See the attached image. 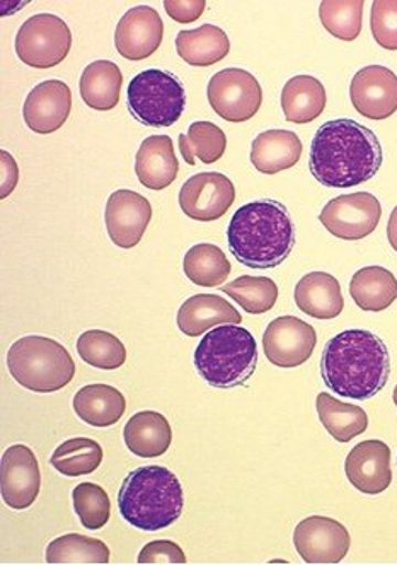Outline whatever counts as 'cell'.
<instances>
[{
	"instance_id": "cell-1",
	"label": "cell",
	"mask_w": 397,
	"mask_h": 565,
	"mask_svg": "<svg viewBox=\"0 0 397 565\" xmlns=\"http://www.w3.org/2000/svg\"><path fill=\"white\" fill-rule=\"evenodd\" d=\"M383 161L379 139L368 127L337 118L321 125L315 132L309 168L328 189H353L379 173Z\"/></svg>"
},
{
	"instance_id": "cell-2",
	"label": "cell",
	"mask_w": 397,
	"mask_h": 565,
	"mask_svg": "<svg viewBox=\"0 0 397 565\" xmlns=\"http://www.w3.org/2000/svg\"><path fill=\"white\" fill-rule=\"evenodd\" d=\"M321 376L324 385L343 398H374L386 388L390 376L386 343L362 328L337 333L324 348Z\"/></svg>"
},
{
	"instance_id": "cell-3",
	"label": "cell",
	"mask_w": 397,
	"mask_h": 565,
	"mask_svg": "<svg viewBox=\"0 0 397 565\" xmlns=\"http://www.w3.org/2000/svg\"><path fill=\"white\" fill-rule=\"evenodd\" d=\"M236 260L253 270H271L290 257L296 226L289 209L277 200H255L237 209L227 231Z\"/></svg>"
},
{
	"instance_id": "cell-4",
	"label": "cell",
	"mask_w": 397,
	"mask_h": 565,
	"mask_svg": "<svg viewBox=\"0 0 397 565\" xmlns=\"http://www.w3.org/2000/svg\"><path fill=\"white\" fill-rule=\"evenodd\" d=\"M118 508L124 520L137 530L161 532L183 514V487L165 467H140L124 480Z\"/></svg>"
},
{
	"instance_id": "cell-5",
	"label": "cell",
	"mask_w": 397,
	"mask_h": 565,
	"mask_svg": "<svg viewBox=\"0 0 397 565\" xmlns=\"http://www.w3.org/2000/svg\"><path fill=\"white\" fill-rule=\"evenodd\" d=\"M196 373L214 388L230 390L251 380L258 366V343L239 324H221L206 332L196 348Z\"/></svg>"
},
{
	"instance_id": "cell-6",
	"label": "cell",
	"mask_w": 397,
	"mask_h": 565,
	"mask_svg": "<svg viewBox=\"0 0 397 565\" xmlns=\"http://www.w3.org/2000/svg\"><path fill=\"white\" fill-rule=\"evenodd\" d=\"M8 367L15 383L34 393H55L74 380L71 352L49 337L15 340L8 352Z\"/></svg>"
},
{
	"instance_id": "cell-7",
	"label": "cell",
	"mask_w": 397,
	"mask_h": 565,
	"mask_svg": "<svg viewBox=\"0 0 397 565\" xmlns=\"http://www.w3.org/2000/svg\"><path fill=\"white\" fill-rule=\"evenodd\" d=\"M128 109L146 127L164 129L180 120L186 108V90L174 74L147 68L128 84Z\"/></svg>"
},
{
	"instance_id": "cell-8",
	"label": "cell",
	"mask_w": 397,
	"mask_h": 565,
	"mask_svg": "<svg viewBox=\"0 0 397 565\" xmlns=\"http://www.w3.org/2000/svg\"><path fill=\"white\" fill-rule=\"evenodd\" d=\"M14 46L23 64L34 68H52L67 58L72 31L58 15L36 14L19 28Z\"/></svg>"
},
{
	"instance_id": "cell-9",
	"label": "cell",
	"mask_w": 397,
	"mask_h": 565,
	"mask_svg": "<svg viewBox=\"0 0 397 565\" xmlns=\"http://www.w3.org/2000/svg\"><path fill=\"white\" fill-rule=\"evenodd\" d=\"M208 103L222 120L248 121L262 103L261 84L244 68H224L208 83Z\"/></svg>"
},
{
	"instance_id": "cell-10",
	"label": "cell",
	"mask_w": 397,
	"mask_h": 565,
	"mask_svg": "<svg viewBox=\"0 0 397 565\" xmlns=\"http://www.w3.org/2000/svg\"><path fill=\"white\" fill-rule=\"evenodd\" d=\"M383 207L377 196L368 192L348 193L324 205L319 221L336 238L358 242L377 230Z\"/></svg>"
},
{
	"instance_id": "cell-11",
	"label": "cell",
	"mask_w": 397,
	"mask_h": 565,
	"mask_svg": "<svg viewBox=\"0 0 397 565\" xmlns=\"http://www.w3.org/2000/svg\"><path fill=\"white\" fill-rule=\"evenodd\" d=\"M293 545L308 564H340L348 555L352 536L333 518L309 516L297 524Z\"/></svg>"
},
{
	"instance_id": "cell-12",
	"label": "cell",
	"mask_w": 397,
	"mask_h": 565,
	"mask_svg": "<svg viewBox=\"0 0 397 565\" xmlns=\"http://www.w3.org/2000/svg\"><path fill=\"white\" fill-rule=\"evenodd\" d=\"M318 343L312 324L297 317H280L271 321L262 335V351L277 367H299L311 359Z\"/></svg>"
},
{
	"instance_id": "cell-13",
	"label": "cell",
	"mask_w": 397,
	"mask_h": 565,
	"mask_svg": "<svg viewBox=\"0 0 397 565\" xmlns=\"http://www.w3.org/2000/svg\"><path fill=\"white\" fill-rule=\"evenodd\" d=\"M236 200V186L222 173H198L181 186L180 207L200 223L217 221Z\"/></svg>"
},
{
	"instance_id": "cell-14",
	"label": "cell",
	"mask_w": 397,
	"mask_h": 565,
	"mask_svg": "<svg viewBox=\"0 0 397 565\" xmlns=\"http://www.w3.org/2000/svg\"><path fill=\"white\" fill-rule=\"evenodd\" d=\"M105 218L115 245L124 249L136 248L152 221V205L133 190H117L106 202Z\"/></svg>"
},
{
	"instance_id": "cell-15",
	"label": "cell",
	"mask_w": 397,
	"mask_h": 565,
	"mask_svg": "<svg viewBox=\"0 0 397 565\" xmlns=\"http://www.w3.org/2000/svg\"><path fill=\"white\" fill-rule=\"evenodd\" d=\"M2 499L12 509H28L42 489V473L33 449L14 445L6 449L0 461Z\"/></svg>"
},
{
	"instance_id": "cell-16",
	"label": "cell",
	"mask_w": 397,
	"mask_h": 565,
	"mask_svg": "<svg viewBox=\"0 0 397 565\" xmlns=\"http://www.w3.org/2000/svg\"><path fill=\"white\" fill-rule=\"evenodd\" d=\"M350 98L365 118L386 120L397 111V76L384 65H368L353 77Z\"/></svg>"
},
{
	"instance_id": "cell-17",
	"label": "cell",
	"mask_w": 397,
	"mask_h": 565,
	"mask_svg": "<svg viewBox=\"0 0 397 565\" xmlns=\"http://www.w3.org/2000/svg\"><path fill=\"white\" fill-rule=\"evenodd\" d=\"M164 39V23L154 8L139 6L125 12L117 31L115 46L127 61H143L158 52Z\"/></svg>"
},
{
	"instance_id": "cell-18",
	"label": "cell",
	"mask_w": 397,
	"mask_h": 565,
	"mask_svg": "<svg viewBox=\"0 0 397 565\" xmlns=\"http://www.w3.org/2000/svg\"><path fill=\"white\" fill-rule=\"evenodd\" d=\"M72 90L62 81H43L31 89L23 106V117L34 134L56 132L71 117Z\"/></svg>"
},
{
	"instance_id": "cell-19",
	"label": "cell",
	"mask_w": 397,
	"mask_h": 565,
	"mask_svg": "<svg viewBox=\"0 0 397 565\" xmlns=\"http://www.w3.org/2000/svg\"><path fill=\"white\" fill-rule=\"evenodd\" d=\"M345 473L350 483L362 494H383L393 482L389 446L379 439L356 445L346 457Z\"/></svg>"
},
{
	"instance_id": "cell-20",
	"label": "cell",
	"mask_w": 397,
	"mask_h": 565,
	"mask_svg": "<svg viewBox=\"0 0 397 565\" xmlns=\"http://www.w3.org/2000/svg\"><path fill=\"white\" fill-rule=\"evenodd\" d=\"M136 173L146 189L159 190L173 185L180 173V161L169 136H150L140 143L136 156Z\"/></svg>"
},
{
	"instance_id": "cell-21",
	"label": "cell",
	"mask_w": 397,
	"mask_h": 565,
	"mask_svg": "<svg viewBox=\"0 0 397 565\" xmlns=\"http://www.w3.org/2000/svg\"><path fill=\"white\" fill-rule=\"evenodd\" d=\"M240 324L239 311L217 295H196L186 299L178 311V327L186 337L203 335L221 324Z\"/></svg>"
},
{
	"instance_id": "cell-22",
	"label": "cell",
	"mask_w": 397,
	"mask_h": 565,
	"mask_svg": "<svg viewBox=\"0 0 397 565\" xmlns=\"http://www.w3.org/2000/svg\"><path fill=\"white\" fill-rule=\"evenodd\" d=\"M296 302L308 317L333 320L345 308L342 284L328 271H311L297 284Z\"/></svg>"
},
{
	"instance_id": "cell-23",
	"label": "cell",
	"mask_w": 397,
	"mask_h": 565,
	"mask_svg": "<svg viewBox=\"0 0 397 565\" xmlns=\"http://www.w3.org/2000/svg\"><path fill=\"white\" fill-rule=\"evenodd\" d=\"M302 142L290 130H267L251 146L253 167L262 174H278L296 167L302 158Z\"/></svg>"
},
{
	"instance_id": "cell-24",
	"label": "cell",
	"mask_w": 397,
	"mask_h": 565,
	"mask_svg": "<svg viewBox=\"0 0 397 565\" xmlns=\"http://www.w3.org/2000/svg\"><path fill=\"white\" fill-rule=\"evenodd\" d=\"M125 445L140 458H159L173 443L168 418L159 412H139L128 420L124 430Z\"/></svg>"
},
{
	"instance_id": "cell-25",
	"label": "cell",
	"mask_w": 397,
	"mask_h": 565,
	"mask_svg": "<svg viewBox=\"0 0 397 565\" xmlns=\"http://www.w3.org/2000/svg\"><path fill=\"white\" fill-rule=\"evenodd\" d=\"M176 50L186 64L193 67H211L229 55L230 40L215 24H203L196 30L180 31Z\"/></svg>"
},
{
	"instance_id": "cell-26",
	"label": "cell",
	"mask_w": 397,
	"mask_h": 565,
	"mask_svg": "<svg viewBox=\"0 0 397 565\" xmlns=\"http://www.w3.org/2000/svg\"><path fill=\"white\" fill-rule=\"evenodd\" d=\"M74 411L81 420L93 427L115 426L127 411V399L120 390L109 385H87L75 393Z\"/></svg>"
},
{
	"instance_id": "cell-27",
	"label": "cell",
	"mask_w": 397,
	"mask_h": 565,
	"mask_svg": "<svg viewBox=\"0 0 397 565\" xmlns=\"http://www.w3.org/2000/svg\"><path fill=\"white\" fill-rule=\"evenodd\" d=\"M323 83L312 76H296L281 90V108L292 124H311L326 108Z\"/></svg>"
},
{
	"instance_id": "cell-28",
	"label": "cell",
	"mask_w": 397,
	"mask_h": 565,
	"mask_svg": "<svg viewBox=\"0 0 397 565\" xmlns=\"http://www.w3.org/2000/svg\"><path fill=\"white\" fill-rule=\"evenodd\" d=\"M350 295L362 311L380 313L397 299V279L384 267L361 268L352 277Z\"/></svg>"
},
{
	"instance_id": "cell-29",
	"label": "cell",
	"mask_w": 397,
	"mask_h": 565,
	"mask_svg": "<svg viewBox=\"0 0 397 565\" xmlns=\"http://www.w3.org/2000/svg\"><path fill=\"white\" fill-rule=\"evenodd\" d=\"M124 76L120 67L109 61H96L84 68L79 89L84 103L98 111H109L120 102Z\"/></svg>"
},
{
	"instance_id": "cell-30",
	"label": "cell",
	"mask_w": 397,
	"mask_h": 565,
	"mask_svg": "<svg viewBox=\"0 0 397 565\" xmlns=\"http://www.w3.org/2000/svg\"><path fill=\"white\" fill-rule=\"evenodd\" d=\"M315 407L319 420L336 441L350 443L368 429V415L364 408L340 402L330 393H319Z\"/></svg>"
},
{
	"instance_id": "cell-31",
	"label": "cell",
	"mask_w": 397,
	"mask_h": 565,
	"mask_svg": "<svg viewBox=\"0 0 397 565\" xmlns=\"http://www.w3.org/2000/svg\"><path fill=\"white\" fill-rule=\"evenodd\" d=\"M187 279L200 287H218L230 276L229 258L218 246L200 243L187 249L183 260Z\"/></svg>"
},
{
	"instance_id": "cell-32",
	"label": "cell",
	"mask_w": 397,
	"mask_h": 565,
	"mask_svg": "<svg viewBox=\"0 0 397 565\" xmlns=\"http://www.w3.org/2000/svg\"><path fill=\"white\" fill-rule=\"evenodd\" d=\"M227 149L224 130L212 121H195L186 134L180 136V151L190 167H195L198 158L203 164H214Z\"/></svg>"
},
{
	"instance_id": "cell-33",
	"label": "cell",
	"mask_w": 397,
	"mask_h": 565,
	"mask_svg": "<svg viewBox=\"0 0 397 565\" xmlns=\"http://www.w3.org/2000/svg\"><path fill=\"white\" fill-rule=\"evenodd\" d=\"M52 465L65 477L90 476L103 463V448L89 437H74L53 451Z\"/></svg>"
},
{
	"instance_id": "cell-34",
	"label": "cell",
	"mask_w": 397,
	"mask_h": 565,
	"mask_svg": "<svg viewBox=\"0 0 397 565\" xmlns=\"http://www.w3.org/2000/svg\"><path fill=\"white\" fill-rule=\"evenodd\" d=\"M111 552L101 540L71 533L53 540L46 548L49 564H108Z\"/></svg>"
},
{
	"instance_id": "cell-35",
	"label": "cell",
	"mask_w": 397,
	"mask_h": 565,
	"mask_svg": "<svg viewBox=\"0 0 397 565\" xmlns=\"http://www.w3.org/2000/svg\"><path fill=\"white\" fill-rule=\"evenodd\" d=\"M77 352L89 366L96 370L115 371L127 361L125 343L105 330H87L77 340Z\"/></svg>"
},
{
	"instance_id": "cell-36",
	"label": "cell",
	"mask_w": 397,
	"mask_h": 565,
	"mask_svg": "<svg viewBox=\"0 0 397 565\" xmlns=\"http://www.w3.org/2000/svg\"><path fill=\"white\" fill-rule=\"evenodd\" d=\"M222 292L251 315L268 313L278 301V286L270 277L243 276L225 284Z\"/></svg>"
},
{
	"instance_id": "cell-37",
	"label": "cell",
	"mask_w": 397,
	"mask_h": 565,
	"mask_svg": "<svg viewBox=\"0 0 397 565\" xmlns=\"http://www.w3.org/2000/svg\"><path fill=\"white\" fill-rule=\"evenodd\" d=\"M362 0H324L319 6V20L328 33L343 42H353L362 33Z\"/></svg>"
},
{
	"instance_id": "cell-38",
	"label": "cell",
	"mask_w": 397,
	"mask_h": 565,
	"mask_svg": "<svg viewBox=\"0 0 397 565\" xmlns=\"http://www.w3.org/2000/svg\"><path fill=\"white\" fill-rule=\"evenodd\" d=\"M75 514L86 530L98 532L108 524L111 516V502L103 487L93 482L79 483L72 492Z\"/></svg>"
},
{
	"instance_id": "cell-39",
	"label": "cell",
	"mask_w": 397,
	"mask_h": 565,
	"mask_svg": "<svg viewBox=\"0 0 397 565\" xmlns=\"http://www.w3.org/2000/svg\"><path fill=\"white\" fill-rule=\"evenodd\" d=\"M371 30L375 42L389 52H396L397 0H375L372 4Z\"/></svg>"
},
{
	"instance_id": "cell-40",
	"label": "cell",
	"mask_w": 397,
	"mask_h": 565,
	"mask_svg": "<svg viewBox=\"0 0 397 565\" xmlns=\"http://www.w3.org/2000/svg\"><path fill=\"white\" fill-rule=\"evenodd\" d=\"M186 555L178 543L171 540H155L147 543L137 557V564H184Z\"/></svg>"
},
{
	"instance_id": "cell-41",
	"label": "cell",
	"mask_w": 397,
	"mask_h": 565,
	"mask_svg": "<svg viewBox=\"0 0 397 565\" xmlns=\"http://www.w3.org/2000/svg\"><path fill=\"white\" fill-rule=\"evenodd\" d=\"M205 0H165L164 9L176 23L190 24L205 11Z\"/></svg>"
},
{
	"instance_id": "cell-42",
	"label": "cell",
	"mask_w": 397,
	"mask_h": 565,
	"mask_svg": "<svg viewBox=\"0 0 397 565\" xmlns=\"http://www.w3.org/2000/svg\"><path fill=\"white\" fill-rule=\"evenodd\" d=\"M0 167H2V189H0V199H8L14 192L19 181L18 162L14 161L8 151L0 152Z\"/></svg>"
},
{
	"instance_id": "cell-43",
	"label": "cell",
	"mask_w": 397,
	"mask_h": 565,
	"mask_svg": "<svg viewBox=\"0 0 397 565\" xmlns=\"http://www.w3.org/2000/svg\"><path fill=\"white\" fill-rule=\"evenodd\" d=\"M387 239H389L394 252H397V207L394 209L389 217V224H387Z\"/></svg>"
},
{
	"instance_id": "cell-44",
	"label": "cell",
	"mask_w": 397,
	"mask_h": 565,
	"mask_svg": "<svg viewBox=\"0 0 397 565\" xmlns=\"http://www.w3.org/2000/svg\"><path fill=\"white\" fill-rule=\"evenodd\" d=\"M393 399H394V404H396V407H397V386H396V388H394Z\"/></svg>"
}]
</instances>
